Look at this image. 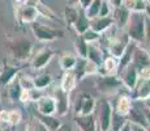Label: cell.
<instances>
[{"label": "cell", "mask_w": 150, "mask_h": 131, "mask_svg": "<svg viewBox=\"0 0 150 131\" xmlns=\"http://www.w3.org/2000/svg\"><path fill=\"white\" fill-rule=\"evenodd\" d=\"M145 19L144 13H131L128 22V37L133 42H142L145 39Z\"/></svg>", "instance_id": "obj_1"}, {"label": "cell", "mask_w": 150, "mask_h": 131, "mask_svg": "<svg viewBox=\"0 0 150 131\" xmlns=\"http://www.w3.org/2000/svg\"><path fill=\"white\" fill-rule=\"evenodd\" d=\"M31 30H33L34 36L37 37V39L39 41H54L56 38H63L64 33L62 30H57V29H52L50 26H46L38 22H34L31 26Z\"/></svg>", "instance_id": "obj_2"}, {"label": "cell", "mask_w": 150, "mask_h": 131, "mask_svg": "<svg viewBox=\"0 0 150 131\" xmlns=\"http://www.w3.org/2000/svg\"><path fill=\"white\" fill-rule=\"evenodd\" d=\"M96 109V100L88 93H81L76 104V115H90Z\"/></svg>", "instance_id": "obj_3"}, {"label": "cell", "mask_w": 150, "mask_h": 131, "mask_svg": "<svg viewBox=\"0 0 150 131\" xmlns=\"http://www.w3.org/2000/svg\"><path fill=\"white\" fill-rule=\"evenodd\" d=\"M31 49H33V45L29 39H20L11 45V52L17 60H25L29 58Z\"/></svg>", "instance_id": "obj_4"}, {"label": "cell", "mask_w": 150, "mask_h": 131, "mask_svg": "<svg viewBox=\"0 0 150 131\" xmlns=\"http://www.w3.org/2000/svg\"><path fill=\"white\" fill-rule=\"evenodd\" d=\"M37 113L42 115H54L57 112L56 109V101L51 96H42L35 101Z\"/></svg>", "instance_id": "obj_5"}, {"label": "cell", "mask_w": 150, "mask_h": 131, "mask_svg": "<svg viewBox=\"0 0 150 131\" xmlns=\"http://www.w3.org/2000/svg\"><path fill=\"white\" fill-rule=\"evenodd\" d=\"M114 107L108 101H102L99 112V131H108L111 129V119Z\"/></svg>", "instance_id": "obj_6"}, {"label": "cell", "mask_w": 150, "mask_h": 131, "mask_svg": "<svg viewBox=\"0 0 150 131\" xmlns=\"http://www.w3.org/2000/svg\"><path fill=\"white\" fill-rule=\"evenodd\" d=\"M132 64L136 67V69L138 71V74L145 69L150 68V54L149 51H146L145 49L136 47V51L133 54V60Z\"/></svg>", "instance_id": "obj_7"}, {"label": "cell", "mask_w": 150, "mask_h": 131, "mask_svg": "<svg viewBox=\"0 0 150 131\" xmlns=\"http://www.w3.org/2000/svg\"><path fill=\"white\" fill-rule=\"evenodd\" d=\"M120 80H122V83L127 88L133 91L138 81V71L136 69V67L133 64H129L128 67H125L124 71L120 74Z\"/></svg>", "instance_id": "obj_8"}, {"label": "cell", "mask_w": 150, "mask_h": 131, "mask_svg": "<svg viewBox=\"0 0 150 131\" xmlns=\"http://www.w3.org/2000/svg\"><path fill=\"white\" fill-rule=\"evenodd\" d=\"M134 100H148L150 98V79L149 77H138V81L133 89Z\"/></svg>", "instance_id": "obj_9"}, {"label": "cell", "mask_w": 150, "mask_h": 131, "mask_svg": "<svg viewBox=\"0 0 150 131\" xmlns=\"http://www.w3.org/2000/svg\"><path fill=\"white\" fill-rule=\"evenodd\" d=\"M122 80L117 79L116 76H112V75H105V76H99L97 80V85L98 89L100 92H110L112 89H116L122 85Z\"/></svg>", "instance_id": "obj_10"}, {"label": "cell", "mask_w": 150, "mask_h": 131, "mask_svg": "<svg viewBox=\"0 0 150 131\" xmlns=\"http://www.w3.org/2000/svg\"><path fill=\"white\" fill-rule=\"evenodd\" d=\"M134 51H136V42L129 41V43L127 45V47H125V50H124L123 55L120 57L119 63H117V72H119V74H122L125 67H128L129 64H132Z\"/></svg>", "instance_id": "obj_11"}, {"label": "cell", "mask_w": 150, "mask_h": 131, "mask_svg": "<svg viewBox=\"0 0 150 131\" xmlns=\"http://www.w3.org/2000/svg\"><path fill=\"white\" fill-rule=\"evenodd\" d=\"M127 115H128V122H131L132 125H138V126H142V127H145V129H149V125H148V122H146L144 110L137 109L136 106L132 105Z\"/></svg>", "instance_id": "obj_12"}, {"label": "cell", "mask_w": 150, "mask_h": 131, "mask_svg": "<svg viewBox=\"0 0 150 131\" xmlns=\"http://www.w3.org/2000/svg\"><path fill=\"white\" fill-rule=\"evenodd\" d=\"M114 19L111 16L108 17H97V19L90 21V29L94 30L96 33L100 34L103 31H106L108 28H111V25L114 24Z\"/></svg>", "instance_id": "obj_13"}, {"label": "cell", "mask_w": 150, "mask_h": 131, "mask_svg": "<svg viewBox=\"0 0 150 131\" xmlns=\"http://www.w3.org/2000/svg\"><path fill=\"white\" fill-rule=\"evenodd\" d=\"M55 101H56V109L60 115H64L68 112V93L62 88H56L55 91Z\"/></svg>", "instance_id": "obj_14"}, {"label": "cell", "mask_w": 150, "mask_h": 131, "mask_svg": "<svg viewBox=\"0 0 150 131\" xmlns=\"http://www.w3.org/2000/svg\"><path fill=\"white\" fill-rule=\"evenodd\" d=\"M74 122L81 131H97L94 115H74Z\"/></svg>", "instance_id": "obj_15"}, {"label": "cell", "mask_w": 150, "mask_h": 131, "mask_svg": "<svg viewBox=\"0 0 150 131\" xmlns=\"http://www.w3.org/2000/svg\"><path fill=\"white\" fill-rule=\"evenodd\" d=\"M52 55H54V51L50 50V49L42 50L41 52H38V54L34 57V59H33V67H34L35 69L43 68V67L47 66V63L51 60Z\"/></svg>", "instance_id": "obj_16"}, {"label": "cell", "mask_w": 150, "mask_h": 131, "mask_svg": "<svg viewBox=\"0 0 150 131\" xmlns=\"http://www.w3.org/2000/svg\"><path fill=\"white\" fill-rule=\"evenodd\" d=\"M38 16V11L34 5H25V7L21 8L18 13V17L21 20V22H25V24H29V22H35V19Z\"/></svg>", "instance_id": "obj_17"}, {"label": "cell", "mask_w": 150, "mask_h": 131, "mask_svg": "<svg viewBox=\"0 0 150 131\" xmlns=\"http://www.w3.org/2000/svg\"><path fill=\"white\" fill-rule=\"evenodd\" d=\"M129 17H131V12H129L124 5H122V7H119V8H115L114 17H112V19H114V21L119 25V28H124V26L128 25Z\"/></svg>", "instance_id": "obj_18"}, {"label": "cell", "mask_w": 150, "mask_h": 131, "mask_svg": "<svg viewBox=\"0 0 150 131\" xmlns=\"http://www.w3.org/2000/svg\"><path fill=\"white\" fill-rule=\"evenodd\" d=\"M20 68L13 66H5L3 67V72L0 75V85H9L11 83L16 79V75L18 74Z\"/></svg>", "instance_id": "obj_19"}, {"label": "cell", "mask_w": 150, "mask_h": 131, "mask_svg": "<svg viewBox=\"0 0 150 131\" xmlns=\"http://www.w3.org/2000/svg\"><path fill=\"white\" fill-rule=\"evenodd\" d=\"M129 41L131 39H127V41L114 39V41H111L110 45H108V51H110V54H111V57L119 58L120 59V57L123 55V52H124V50H125L127 45L129 43Z\"/></svg>", "instance_id": "obj_20"}, {"label": "cell", "mask_w": 150, "mask_h": 131, "mask_svg": "<svg viewBox=\"0 0 150 131\" xmlns=\"http://www.w3.org/2000/svg\"><path fill=\"white\" fill-rule=\"evenodd\" d=\"M74 29H76L77 34L79 36H82V34H85L86 31L90 29V20L86 17V13L85 11H80V14H79V19H77L76 24L73 25Z\"/></svg>", "instance_id": "obj_21"}, {"label": "cell", "mask_w": 150, "mask_h": 131, "mask_svg": "<svg viewBox=\"0 0 150 131\" xmlns=\"http://www.w3.org/2000/svg\"><path fill=\"white\" fill-rule=\"evenodd\" d=\"M77 59H79V58H76L73 54L65 52V54H63L62 57H60L59 64L62 67V69H64V71H67V72H71V71H73L74 67H76Z\"/></svg>", "instance_id": "obj_22"}, {"label": "cell", "mask_w": 150, "mask_h": 131, "mask_svg": "<svg viewBox=\"0 0 150 131\" xmlns=\"http://www.w3.org/2000/svg\"><path fill=\"white\" fill-rule=\"evenodd\" d=\"M123 5L131 13H144L148 7V1L144 0H127L123 3Z\"/></svg>", "instance_id": "obj_23"}, {"label": "cell", "mask_w": 150, "mask_h": 131, "mask_svg": "<svg viewBox=\"0 0 150 131\" xmlns=\"http://www.w3.org/2000/svg\"><path fill=\"white\" fill-rule=\"evenodd\" d=\"M35 118H38L50 131H56L62 126V122L57 118L52 117V115H42V114H39V113H35Z\"/></svg>", "instance_id": "obj_24"}, {"label": "cell", "mask_w": 150, "mask_h": 131, "mask_svg": "<svg viewBox=\"0 0 150 131\" xmlns=\"http://www.w3.org/2000/svg\"><path fill=\"white\" fill-rule=\"evenodd\" d=\"M88 60H89V62H91V63H94V64L98 66V67L102 66L103 60H105V58H103V55H102V51H100L97 46L91 45V43H89Z\"/></svg>", "instance_id": "obj_25"}, {"label": "cell", "mask_w": 150, "mask_h": 131, "mask_svg": "<svg viewBox=\"0 0 150 131\" xmlns=\"http://www.w3.org/2000/svg\"><path fill=\"white\" fill-rule=\"evenodd\" d=\"M76 83H77V77H76V75H74V72L73 71L67 72V74L63 76V81H62L60 88H62L64 92L69 93L74 87H76Z\"/></svg>", "instance_id": "obj_26"}, {"label": "cell", "mask_w": 150, "mask_h": 131, "mask_svg": "<svg viewBox=\"0 0 150 131\" xmlns=\"http://www.w3.org/2000/svg\"><path fill=\"white\" fill-rule=\"evenodd\" d=\"M127 122H128V118H127L125 115H122L120 113H117L116 110L114 109V113H112V119H111V129H110V130L120 131Z\"/></svg>", "instance_id": "obj_27"}, {"label": "cell", "mask_w": 150, "mask_h": 131, "mask_svg": "<svg viewBox=\"0 0 150 131\" xmlns=\"http://www.w3.org/2000/svg\"><path fill=\"white\" fill-rule=\"evenodd\" d=\"M9 85H11L9 87V97L12 98L13 101L20 100V98H21V94H22V91H24L20 77H16Z\"/></svg>", "instance_id": "obj_28"}, {"label": "cell", "mask_w": 150, "mask_h": 131, "mask_svg": "<svg viewBox=\"0 0 150 131\" xmlns=\"http://www.w3.org/2000/svg\"><path fill=\"white\" fill-rule=\"evenodd\" d=\"M52 83V79H51L50 74H41L38 76H35L33 79V85L34 89H43L47 88L50 84Z\"/></svg>", "instance_id": "obj_29"}, {"label": "cell", "mask_w": 150, "mask_h": 131, "mask_svg": "<svg viewBox=\"0 0 150 131\" xmlns=\"http://www.w3.org/2000/svg\"><path fill=\"white\" fill-rule=\"evenodd\" d=\"M74 47H76L77 54L80 55V58L82 59H88V49H89V43L82 38V36H79L74 42Z\"/></svg>", "instance_id": "obj_30"}, {"label": "cell", "mask_w": 150, "mask_h": 131, "mask_svg": "<svg viewBox=\"0 0 150 131\" xmlns=\"http://www.w3.org/2000/svg\"><path fill=\"white\" fill-rule=\"evenodd\" d=\"M100 7H102V0H93L90 7L85 11L86 17H88L89 20H94V19H97V17H99Z\"/></svg>", "instance_id": "obj_31"}, {"label": "cell", "mask_w": 150, "mask_h": 131, "mask_svg": "<svg viewBox=\"0 0 150 131\" xmlns=\"http://www.w3.org/2000/svg\"><path fill=\"white\" fill-rule=\"evenodd\" d=\"M74 75H76L77 80H81V79L88 74V59H82V58H79L77 59V64L73 69Z\"/></svg>", "instance_id": "obj_32"}, {"label": "cell", "mask_w": 150, "mask_h": 131, "mask_svg": "<svg viewBox=\"0 0 150 131\" xmlns=\"http://www.w3.org/2000/svg\"><path fill=\"white\" fill-rule=\"evenodd\" d=\"M79 14L80 12L76 9V8L71 7V5H67L64 9V17H65V21H67L68 25H74L79 19Z\"/></svg>", "instance_id": "obj_33"}, {"label": "cell", "mask_w": 150, "mask_h": 131, "mask_svg": "<svg viewBox=\"0 0 150 131\" xmlns=\"http://www.w3.org/2000/svg\"><path fill=\"white\" fill-rule=\"evenodd\" d=\"M25 131H50V130H48L47 127H46L38 118H33L28 123V126H26V129H25Z\"/></svg>", "instance_id": "obj_34"}, {"label": "cell", "mask_w": 150, "mask_h": 131, "mask_svg": "<svg viewBox=\"0 0 150 131\" xmlns=\"http://www.w3.org/2000/svg\"><path fill=\"white\" fill-rule=\"evenodd\" d=\"M103 68H106L105 74L110 75L112 71H114L115 68H117V63H116V59H115L114 57H108V58H105V60H103L102 63Z\"/></svg>", "instance_id": "obj_35"}, {"label": "cell", "mask_w": 150, "mask_h": 131, "mask_svg": "<svg viewBox=\"0 0 150 131\" xmlns=\"http://www.w3.org/2000/svg\"><path fill=\"white\" fill-rule=\"evenodd\" d=\"M82 38L85 39L88 43H91V42H94V41H97L98 38H99V34L96 33L94 30H91V29H89L85 34H82Z\"/></svg>", "instance_id": "obj_36"}, {"label": "cell", "mask_w": 150, "mask_h": 131, "mask_svg": "<svg viewBox=\"0 0 150 131\" xmlns=\"http://www.w3.org/2000/svg\"><path fill=\"white\" fill-rule=\"evenodd\" d=\"M110 16V5L108 1H102V7H100L99 17H108Z\"/></svg>", "instance_id": "obj_37"}, {"label": "cell", "mask_w": 150, "mask_h": 131, "mask_svg": "<svg viewBox=\"0 0 150 131\" xmlns=\"http://www.w3.org/2000/svg\"><path fill=\"white\" fill-rule=\"evenodd\" d=\"M145 39L150 43V19L146 17L145 19Z\"/></svg>", "instance_id": "obj_38"}, {"label": "cell", "mask_w": 150, "mask_h": 131, "mask_svg": "<svg viewBox=\"0 0 150 131\" xmlns=\"http://www.w3.org/2000/svg\"><path fill=\"white\" fill-rule=\"evenodd\" d=\"M91 1H93V0H80L79 4H81V9L82 11H86L89 7H90Z\"/></svg>", "instance_id": "obj_39"}, {"label": "cell", "mask_w": 150, "mask_h": 131, "mask_svg": "<svg viewBox=\"0 0 150 131\" xmlns=\"http://www.w3.org/2000/svg\"><path fill=\"white\" fill-rule=\"evenodd\" d=\"M56 131H73V129H72L69 125H67V123H62V126L59 127Z\"/></svg>", "instance_id": "obj_40"}, {"label": "cell", "mask_w": 150, "mask_h": 131, "mask_svg": "<svg viewBox=\"0 0 150 131\" xmlns=\"http://www.w3.org/2000/svg\"><path fill=\"white\" fill-rule=\"evenodd\" d=\"M144 114H145V118H146V122H148L149 125V129H150V109L145 106V109H144Z\"/></svg>", "instance_id": "obj_41"}, {"label": "cell", "mask_w": 150, "mask_h": 131, "mask_svg": "<svg viewBox=\"0 0 150 131\" xmlns=\"http://www.w3.org/2000/svg\"><path fill=\"white\" fill-rule=\"evenodd\" d=\"M132 131H148V129H145L142 126H138V125H132Z\"/></svg>", "instance_id": "obj_42"}, {"label": "cell", "mask_w": 150, "mask_h": 131, "mask_svg": "<svg viewBox=\"0 0 150 131\" xmlns=\"http://www.w3.org/2000/svg\"><path fill=\"white\" fill-rule=\"evenodd\" d=\"M120 131H132V125H131V122H127V123L124 125L123 129L120 130Z\"/></svg>", "instance_id": "obj_43"}, {"label": "cell", "mask_w": 150, "mask_h": 131, "mask_svg": "<svg viewBox=\"0 0 150 131\" xmlns=\"http://www.w3.org/2000/svg\"><path fill=\"white\" fill-rule=\"evenodd\" d=\"M145 12H146V17H149V19H150V4H149V3H148V7H146Z\"/></svg>", "instance_id": "obj_44"}, {"label": "cell", "mask_w": 150, "mask_h": 131, "mask_svg": "<svg viewBox=\"0 0 150 131\" xmlns=\"http://www.w3.org/2000/svg\"><path fill=\"white\" fill-rule=\"evenodd\" d=\"M145 105H146V107H148V109H150V98H148V100H146Z\"/></svg>", "instance_id": "obj_45"}, {"label": "cell", "mask_w": 150, "mask_h": 131, "mask_svg": "<svg viewBox=\"0 0 150 131\" xmlns=\"http://www.w3.org/2000/svg\"><path fill=\"white\" fill-rule=\"evenodd\" d=\"M1 72H3V68H1V67H0V75H1Z\"/></svg>", "instance_id": "obj_46"}, {"label": "cell", "mask_w": 150, "mask_h": 131, "mask_svg": "<svg viewBox=\"0 0 150 131\" xmlns=\"http://www.w3.org/2000/svg\"><path fill=\"white\" fill-rule=\"evenodd\" d=\"M108 131H112V130H108Z\"/></svg>", "instance_id": "obj_47"}]
</instances>
